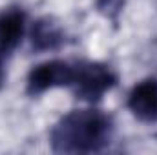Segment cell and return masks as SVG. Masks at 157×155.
<instances>
[{
    "instance_id": "obj_7",
    "label": "cell",
    "mask_w": 157,
    "mask_h": 155,
    "mask_svg": "<svg viewBox=\"0 0 157 155\" xmlns=\"http://www.w3.org/2000/svg\"><path fill=\"white\" fill-rule=\"evenodd\" d=\"M121 6H122V0H97V7L106 17H112V18L117 17V13L121 11Z\"/></svg>"
},
{
    "instance_id": "obj_8",
    "label": "cell",
    "mask_w": 157,
    "mask_h": 155,
    "mask_svg": "<svg viewBox=\"0 0 157 155\" xmlns=\"http://www.w3.org/2000/svg\"><path fill=\"white\" fill-rule=\"evenodd\" d=\"M2 59H4V57H0V86H2V82H4V68H2Z\"/></svg>"
},
{
    "instance_id": "obj_1",
    "label": "cell",
    "mask_w": 157,
    "mask_h": 155,
    "mask_svg": "<svg viewBox=\"0 0 157 155\" xmlns=\"http://www.w3.org/2000/svg\"><path fill=\"white\" fill-rule=\"evenodd\" d=\"M113 135L112 117L101 110H73L64 115L49 133L55 153H95L102 152Z\"/></svg>"
},
{
    "instance_id": "obj_4",
    "label": "cell",
    "mask_w": 157,
    "mask_h": 155,
    "mask_svg": "<svg viewBox=\"0 0 157 155\" xmlns=\"http://www.w3.org/2000/svg\"><path fill=\"white\" fill-rule=\"evenodd\" d=\"M128 108L143 122H157V80L146 78L133 86L128 95Z\"/></svg>"
},
{
    "instance_id": "obj_6",
    "label": "cell",
    "mask_w": 157,
    "mask_h": 155,
    "mask_svg": "<svg viewBox=\"0 0 157 155\" xmlns=\"http://www.w3.org/2000/svg\"><path fill=\"white\" fill-rule=\"evenodd\" d=\"M29 37H31V47L35 51H55L64 44V31L49 17L39 18L33 24Z\"/></svg>"
},
{
    "instance_id": "obj_5",
    "label": "cell",
    "mask_w": 157,
    "mask_h": 155,
    "mask_svg": "<svg viewBox=\"0 0 157 155\" xmlns=\"http://www.w3.org/2000/svg\"><path fill=\"white\" fill-rule=\"evenodd\" d=\"M24 13L17 7L0 13V57L9 55L24 35Z\"/></svg>"
},
{
    "instance_id": "obj_3",
    "label": "cell",
    "mask_w": 157,
    "mask_h": 155,
    "mask_svg": "<svg viewBox=\"0 0 157 155\" xmlns=\"http://www.w3.org/2000/svg\"><path fill=\"white\" fill-rule=\"evenodd\" d=\"M77 62L68 60H48L35 66L28 75V88L26 91L29 95H40L53 88H71L75 78Z\"/></svg>"
},
{
    "instance_id": "obj_2",
    "label": "cell",
    "mask_w": 157,
    "mask_h": 155,
    "mask_svg": "<svg viewBox=\"0 0 157 155\" xmlns=\"http://www.w3.org/2000/svg\"><path fill=\"white\" fill-rule=\"evenodd\" d=\"M117 82V75L101 62H77L75 78L71 84L77 99L86 102H97Z\"/></svg>"
}]
</instances>
